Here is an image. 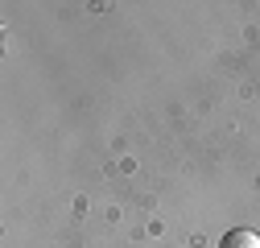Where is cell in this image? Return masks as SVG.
<instances>
[{"mask_svg": "<svg viewBox=\"0 0 260 248\" xmlns=\"http://www.w3.org/2000/svg\"><path fill=\"white\" fill-rule=\"evenodd\" d=\"M219 248H260V236L252 228H232V232L219 240Z\"/></svg>", "mask_w": 260, "mask_h": 248, "instance_id": "6da1fadb", "label": "cell"}]
</instances>
